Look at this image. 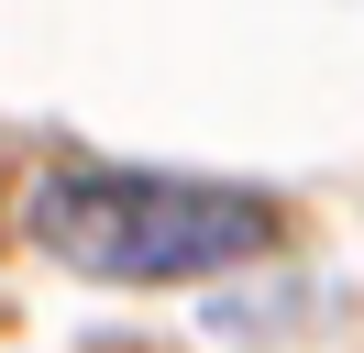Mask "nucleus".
Here are the masks:
<instances>
[{"mask_svg": "<svg viewBox=\"0 0 364 353\" xmlns=\"http://www.w3.org/2000/svg\"><path fill=\"white\" fill-rule=\"evenodd\" d=\"M33 243L111 287H188V276H221V265H254L276 243V210L254 188H210V176L67 166L33 188Z\"/></svg>", "mask_w": 364, "mask_h": 353, "instance_id": "1", "label": "nucleus"}]
</instances>
